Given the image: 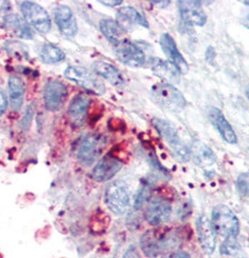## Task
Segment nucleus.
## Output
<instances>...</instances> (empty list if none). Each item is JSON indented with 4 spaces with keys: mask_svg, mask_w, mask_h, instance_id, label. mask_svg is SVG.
<instances>
[{
    "mask_svg": "<svg viewBox=\"0 0 249 258\" xmlns=\"http://www.w3.org/2000/svg\"><path fill=\"white\" fill-rule=\"evenodd\" d=\"M176 236L172 233L148 231L140 240V245L144 255L149 258H157L168 249L176 247Z\"/></svg>",
    "mask_w": 249,
    "mask_h": 258,
    "instance_id": "obj_1",
    "label": "nucleus"
},
{
    "mask_svg": "<svg viewBox=\"0 0 249 258\" xmlns=\"http://www.w3.org/2000/svg\"><path fill=\"white\" fill-rule=\"evenodd\" d=\"M211 225L217 235L223 239L236 237L240 231V224L234 212L226 205H217L212 210Z\"/></svg>",
    "mask_w": 249,
    "mask_h": 258,
    "instance_id": "obj_2",
    "label": "nucleus"
},
{
    "mask_svg": "<svg viewBox=\"0 0 249 258\" xmlns=\"http://www.w3.org/2000/svg\"><path fill=\"white\" fill-rule=\"evenodd\" d=\"M105 204L111 212L122 216L130 208L131 192L128 185L121 180L108 184L105 191Z\"/></svg>",
    "mask_w": 249,
    "mask_h": 258,
    "instance_id": "obj_3",
    "label": "nucleus"
},
{
    "mask_svg": "<svg viewBox=\"0 0 249 258\" xmlns=\"http://www.w3.org/2000/svg\"><path fill=\"white\" fill-rule=\"evenodd\" d=\"M152 97L160 106L172 112L181 111L186 106L183 95L171 83H158L152 87Z\"/></svg>",
    "mask_w": 249,
    "mask_h": 258,
    "instance_id": "obj_4",
    "label": "nucleus"
},
{
    "mask_svg": "<svg viewBox=\"0 0 249 258\" xmlns=\"http://www.w3.org/2000/svg\"><path fill=\"white\" fill-rule=\"evenodd\" d=\"M155 127L157 128L160 136L163 137L164 141L170 145L172 151L179 159L182 161H188L192 157V150L184 144L181 139L178 135L175 127L168 121L164 119H155L154 120Z\"/></svg>",
    "mask_w": 249,
    "mask_h": 258,
    "instance_id": "obj_5",
    "label": "nucleus"
},
{
    "mask_svg": "<svg viewBox=\"0 0 249 258\" xmlns=\"http://www.w3.org/2000/svg\"><path fill=\"white\" fill-rule=\"evenodd\" d=\"M20 7H21L23 19L28 24L35 28V30L41 34H46L51 30V19L41 5L33 2H23L20 4Z\"/></svg>",
    "mask_w": 249,
    "mask_h": 258,
    "instance_id": "obj_6",
    "label": "nucleus"
},
{
    "mask_svg": "<svg viewBox=\"0 0 249 258\" xmlns=\"http://www.w3.org/2000/svg\"><path fill=\"white\" fill-rule=\"evenodd\" d=\"M104 149V140L97 134H88L83 137L76 149V157L84 166H91L97 160Z\"/></svg>",
    "mask_w": 249,
    "mask_h": 258,
    "instance_id": "obj_7",
    "label": "nucleus"
},
{
    "mask_svg": "<svg viewBox=\"0 0 249 258\" xmlns=\"http://www.w3.org/2000/svg\"><path fill=\"white\" fill-rule=\"evenodd\" d=\"M65 78L73 81L80 87H82L86 90L94 92V94L102 95L105 91V87L97 79V76L92 74L87 68L81 66H70L65 71Z\"/></svg>",
    "mask_w": 249,
    "mask_h": 258,
    "instance_id": "obj_8",
    "label": "nucleus"
},
{
    "mask_svg": "<svg viewBox=\"0 0 249 258\" xmlns=\"http://www.w3.org/2000/svg\"><path fill=\"white\" fill-rule=\"evenodd\" d=\"M114 52L119 61L130 67H140L146 62V54L135 43L122 39L114 45Z\"/></svg>",
    "mask_w": 249,
    "mask_h": 258,
    "instance_id": "obj_9",
    "label": "nucleus"
},
{
    "mask_svg": "<svg viewBox=\"0 0 249 258\" xmlns=\"http://www.w3.org/2000/svg\"><path fill=\"white\" fill-rule=\"evenodd\" d=\"M172 215L171 204L163 199H154L148 202L144 217L148 224L159 226L167 223Z\"/></svg>",
    "mask_w": 249,
    "mask_h": 258,
    "instance_id": "obj_10",
    "label": "nucleus"
},
{
    "mask_svg": "<svg viewBox=\"0 0 249 258\" xmlns=\"http://www.w3.org/2000/svg\"><path fill=\"white\" fill-rule=\"evenodd\" d=\"M67 97V88L59 81H50L43 90L44 106L49 111H58Z\"/></svg>",
    "mask_w": 249,
    "mask_h": 258,
    "instance_id": "obj_11",
    "label": "nucleus"
},
{
    "mask_svg": "<svg viewBox=\"0 0 249 258\" xmlns=\"http://www.w3.org/2000/svg\"><path fill=\"white\" fill-rule=\"evenodd\" d=\"M122 168L121 161L115 157L105 156L95 165L91 171V177L97 182H106L111 180Z\"/></svg>",
    "mask_w": 249,
    "mask_h": 258,
    "instance_id": "obj_12",
    "label": "nucleus"
},
{
    "mask_svg": "<svg viewBox=\"0 0 249 258\" xmlns=\"http://www.w3.org/2000/svg\"><path fill=\"white\" fill-rule=\"evenodd\" d=\"M180 15L183 22L190 26L203 27L207 22V14L204 13L201 3L191 2V0H181L178 2Z\"/></svg>",
    "mask_w": 249,
    "mask_h": 258,
    "instance_id": "obj_13",
    "label": "nucleus"
},
{
    "mask_svg": "<svg viewBox=\"0 0 249 258\" xmlns=\"http://www.w3.org/2000/svg\"><path fill=\"white\" fill-rule=\"evenodd\" d=\"M160 46H162L164 53H165L167 55V58L170 59V62L179 71V73L186 74L188 72V62L186 61V59L183 58L181 52L179 51L173 37L168 34H164L162 37H160Z\"/></svg>",
    "mask_w": 249,
    "mask_h": 258,
    "instance_id": "obj_14",
    "label": "nucleus"
},
{
    "mask_svg": "<svg viewBox=\"0 0 249 258\" xmlns=\"http://www.w3.org/2000/svg\"><path fill=\"white\" fill-rule=\"evenodd\" d=\"M54 22L59 28V31L67 37H73L78 32V23L74 14L68 6L59 5L54 10Z\"/></svg>",
    "mask_w": 249,
    "mask_h": 258,
    "instance_id": "obj_15",
    "label": "nucleus"
},
{
    "mask_svg": "<svg viewBox=\"0 0 249 258\" xmlns=\"http://www.w3.org/2000/svg\"><path fill=\"white\" fill-rule=\"evenodd\" d=\"M209 119H210L212 124H214L217 131H218L225 142L230 144H235L238 142V137H236L235 132L233 131L230 122H228L227 119L225 118L223 112L220 111L219 108L211 107L210 111H209Z\"/></svg>",
    "mask_w": 249,
    "mask_h": 258,
    "instance_id": "obj_16",
    "label": "nucleus"
},
{
    "mask_svg": "<svg viewBox=\"0 0 249 258\" xmlns=\"http://www.w3.org/2000/svg\"><path fill=\"white\" fill-rule=\"evenodd\" d=\"M198 235L202 250L208 255H211L216 248V232L211 221L206 216H201L198 219Z\"/></svg>",
    "mask_w": 249,
    "mask_h": 258,
    "instance_id": "obj_17",
    "label": "nucleus"
},
{
    "mask_svg": "<svg viewBox=\"0 0 249 258\" xmlns=\"http://www.w3.org/2000/svg\"><path fill=\"white\" fill-rule=\"evenodd\" d=\"M116 18H118L119 26L122 28V29H127V28H131L133 26H141L144 28H149V24L147 22V19L140 13L138 10H135L134 7H121L116 13Z\"/></svg>",
    "mask_w": 249,
    "mask_h": 258,
    "instance_id": "obj_18",
    "label": "nucleus"
},
{
    "mask_svg": "<svg viewBox=\"0 0 249 258\" xmlns=\"http://www.w3.org/2000/svg\"><path fill=\"white\" fill-rule=\"evenodd\" d=\"M90 100L86 95L79 94L76 95L73 99L71 100L70 105H68V115L72 120V122L75 124H81L88 110H89Z\"/></svg>",
    "mask_w": 249,
    "mask_h": 258,
    "instance_id": "obj_19",
    "label": "nucleus"
},
{
    "mask_svg": "<svg viewBox=\"0 0 249 258\" xmlns=\"http://www.w3.org/2000/svg\"><path fill=\"white\" fill-rule=\"evenodd\" d=\"M25 83L19 75H11L9 80V92L11 107L13 111L21 110L25 100Z\"/></svg>",
    "mask_w": 249,
    "mask_h": 258,
    "instance_id": "obj_20",
    "label": "nucleus"
},
{
    "mask_svg": "<svg viewBox=\"0 0 249 258\" xmlns=\"http://www.w3.org/2000/svg\"><path fill=\"white\" fill-rule=\"evenodd\" d=\"M4 24L7 29L11 30L19 37L31 39L33 38V30L25 19L18 14H9L4 18Z\"/></svg>",
    "mask_w": 249,
    "mask_h": 258,
    "instance_id": "obj_21",
    "label": "nucleus"
},
{
    "mask_svg": "<svg viewBox=\"0 0 249 258\" xmlns=\"http://www.w3.org/2000/svg\"><path fill=\"white\" fill-rule=\"evenodd\" d=\"M92 67H94L96 74L102 76L103 79H105L111 84H113V86H121L123 83L121 73L113 64L106 61H96Z\"/></svg>",
    "mask_w": 249,
    "mask_h": 258,
    "instance_id": "obj_22",
    "label": "nucleus"
},
{
    "mask_svg": "<svg viewBox=\"0 0 249 258\" xmlns=\"http://www.w3.org/2000/svg\"><path fill=\"white\" fill-rule=\"evenodd\" d=\"M99 29L102 31V34L105 36L108 42L114 44V45L122 40L121 37L123 34V29L114 20L103 19L99 22Z\"/></svg>",
    "mask_w": 249,
    "mask_h": 258,
    "instance_id": "obj_23",
    "label": "nucleus"
},
{
    "mask_svg": "<svg viewBox=\"0 0 249 258\" xmlns=\"http://www.w3.org/2000/svg\"><path fill=\"white\" fill-rule=\"evenodd\" d=\"M150 64L156 75L167 81H179V71L171 62L164 61V60L158 58H154L151 59Z\"/></svg>",
    "mask_w": 249,
    "mask_h": 258,
    "instance_id": "obj_24",
    "label": "nucleus"
},
{
    "mask_svg": "<svg viewBox=\"0 0 249 258\" xmlns=\"http://www.w3.org/2000/svg\"><path fill=\"white\" fill-rule=\"evenodd\" d=\"M196 164L201 167H209L216 163V155L208 145L198 142L194 144V150L192 151Z\"/></svg>",
    "mask_w": 249,
    "mask_h": 258,
    "instance_id": "obj_25",
    "label": "nucleus"
},
{
    "mask_svg": "<svg viewBox=\"0 0 249 258\" xmlns=\"http://www.w3.org/2000/svg\"><path fill=\"white\" fill-rule=\"evenodd\" d=\"M39 58L44 63L52 64L63 61L65 59V53L55 45L44 44L41 50H39Z\"/></svg>",
    "mask_w": 249,
    "mask_h": 258,
    "instance_id": "obj_26",
    "label": "nucleus"
},
{
    "mask_svg": "<svg viewBox=\"0 0 249 258\" xmlns=\"http://www.w3.org/2000/svg\"><path fill=\"white\" fill-rule=\"evenodd\" d=\"M220 253L227 258H241V245L236 241V237H230V239H225L222 247H220Z\"/></svg>",
    "mask_w": 249,
    "mask_h": 258,
    "instance_id": "obj_27",
    "label": "nucleus"
},
{
    "mask_svg": "<svg viewBox=\"0 0 249 258\" xmlns=\"http://www.w3.org/2000/svg\"><path fill=\"white\" fill-rule=\"evenodd\" d=\"M150 194H151V189L148 187V185L143 184L142 188L140 189L138 195H136V199H135V204L134 207L136 210L141 209L144 204L147 203L148 201L150 199Z\"/></svg>",
    "mask_w": 249,
    "mask_h": 258,
    "instance_id": "obj_28",
    "label": "nucleus"
},
{
    "mask_svg": "<svg viewBox=\"0 0 249 258\" xmlns=\"http://www.w3.org/2000/svg\"><path fill=\"white\" fill-rule=\"evenodd\" d=\"M236 187H238L240 194L249 197V171L239 175L238 180H236Z\"/></svg>",
    "mask_w": 249,
    "mask_h": 258,
    "instance_id": "obj_29",
    "label": "nucleus"
},
{
    "mask_svg": "<svg viewBox=\"0 0 249 258\" xmlns=\"http://www.w3.org/2000/svg\"><path fill=\"white\" fill-rule=\"evenodd\" d=\"M33 115H34V105L31 104L28 106L26 114H25V116H23V119L21 121V128L23 129V131H26V129L29 127L31 120H33Z\"/></svg>",
    "mask_w": 249,
    "mask_h": 258,
    "instance_id": "obj_30",
    "label": "nucleus"
},
{
    "mask_svg": "<svg viewBox=\"0 0 249 258\" xmlns=\"http://www.w3.org/2000/svg\"><path fill=\"white\" fill-rule=\"evenodd\" d=\"M6 108H7V97L3 89L0 88V116L5 113Z\"/></svg>",
    "mask_w": 249,
    "mask_h": 258,
    "instance_id": "obj_31",
    "label": "nucleus"
},
{
    "mask_svg": "<svg viewBox=\"0 0 249 258\" xmlns=\"http://www.w3.org/2000/svg\"><path fill=\"white\" fill-rule=\"evenodd\" d=\"M244 11L242 13V18H241V21H242L243 26L249 29V3H244Z\"/></svg>",
    "mask_w": 249,
    "mask_h": 258,
    "instance_id": "obj_32",
    "label": "nucleus"
},
{
    "mask_svg": "<svg viewBox=\"0 0 249 258\" xmlns=\"http://www.w3.org/2000/svg\"><path fill=\"white\" fill-rule=\"evenodd\" d=\"M163 258H191L190 253L186 252V251H173L171 253H168V255L164 256Z\"/></svg>",
    "mask_w": 249,
    "mask_h": 258,
    "instance_id": "obj_33",
    "label": "nucleus"
},
{
    "mask_svg": "<svg viewBox=\"0 0 249 258\" xmlns=\"http://www.w3.org/2000/svg\"><path fill=\"white\" fill-rule=\"evenodd\" d=\"M123 258H139V255H138V251H136L134 247H132L127 250V252L125 253Z\"/></svg>",
    "mask_w": 249,
    "mask_h": 258,
    "instance_id": "obj_34",
    "label": "nucleus"
},
{
    "mask_svg": "<svg viewBox=\"0 0 249 258\" xmlns=\"http://www.w3.org/2000/svg\"><path fill=\"white\" fill-rule=\"evenodd\" d=\"M11 8V4L9 2H0V14L5 13Z\"/></svg>",
    "mask_w": 249,
    "mask_h": 258,
    "instance_id": "obj_35",
    "label": "nucleus"
},
{
    "mask_svg": "<svg viewBox=\"0 0 249 258\" xmlns=\"http://www.w3.org/2000/svg\"><path fill=\"white\" fill-rule=\"evenodd\" d=\"M100 4L105 6H110V7H114V6H119L121 5L122 2H100Z\"/></svg>",
    "mask_w": 249,
    "mask_h": 258,
    "instance_id": "obj_36",
    "label": "nucleus"
},
{
    "mask_svg": "<svg viewBox=\"0 0 249 258\" xmlns=\"http://www.w3.org/2000/svg\"><path fill=\"white\" fill-rule=\"evenodd\" d=\"M247 96H248V98H249V90L247 91Z\"/></svg>",
    "mask_w": 249,
    "mask_h": 258,
    "instance_id": "obj_37",
    "label": "nucleus"
}]
</instances>
